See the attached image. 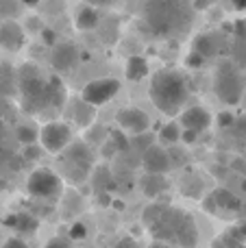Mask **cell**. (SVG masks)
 <instances>
[{
	"mask_svg": "<svg viewBox=\"0 0 246 248\" xmlns=\"http://www.w3.org/2000/svg\"><path fill=\"white\" fill-rule=\"evenodd\" d=\"M144 224L151 229V233L157 237V244H181L192 246L199 240L196 224L185 211L172 209V207L153 205L144 214Z\"/></svg>",
	"mask_w": 246,
	"mask_h": 248,
	"instance_id": "cell-1",
	"label": "cell"
},
{
	"mask_svg": "<svg viewBox=\"0 0 246 248\" xmlns=\"http://www.w3.org/2000/svg\"><path fill=\"white\" fill-rule=\"evenodd\" d=\"M192 20L190 0H144V22L155 35L172 37L187 31Z\"/></svg>",
	"mask_w": 246,
	"mask_h": 248,
	"instance_id": "cell-2",
	"label": "cell"
},
{
	"mask_svg": "<svg viewBox=\"0 0 246 248\" xmlns=\"http://www.w3.org/2000/svg\"><path fill=\"white\" fill-rule=\"evenodd\" d=\"M187 83L174 70H161L151 81V100L161 113L177 116L187 103Z\"/></svg>",
	"mask_w": 246,
	"mask_h": 248,
	"instance_id": "cell-3",
	"label": "cell"
},
{
	"mask_svg": "<svg viewBox=\"0 0 246 248\" xmlns=\"http://www.w3.org/2000/svg\"><path fill=\"white\" fill-rule=\"evenodd\" d=\"M246 74L233 59H225L218 63L214 77V92L218 100L225 105H238L244 96Z\"/></svg>",
	"mask_w": 246,
	"mask_h": 248,
	"instance_id": "cell-4",
	"label": "cell"
},
{
	"mask_svg": "<svg viewBox=\"0 0 246 248\" xmlns=\"http://www.w3.org/2000/svg\"><path fill=\"white\" fill-rule=\"evenodd\" d=\"M65 148H68V153L63 155V161H61L63 172L70 181L81 183V181L87 179V174H90V170H92V161H94L92 150L87 148L83 141H77V144H72V146L68 144Z\"/></svg>",
	"mask_w": 246,
	"mask_h": 248,
	"instance_id": "cell-5",
	"label": "cell"
},
{
	"mask_svg": "<svg viewBox=\"0 0 246 248\" xmlns=\"http://www.w3.org/2000/svg\"><path fill=\"white\" fill-rule=\"evenodd\" d=\"M26 189L31 196L39 198V201H48V198L61 196V179L59 174L50 170V168H37L35 172H31L29 181H26Z\"/></svg>",
	"mask_w": 246,
	"mask_h": 248,
	"instance_id": "cell-6",
	"label": "cell"
},
{
	"mask_svg": "<svg viewBox=\"0 0 246 248\" xmlns=\"http://www.w3.org/2000/svg\"><path fill=\"white\" fill-rule=\"evenodd\" d=\"M118 92H120V81H116V78H96V81L87 83V85L83 87L81 98L85 100V103L98 107V105L109 103Z\"/></svg>",
	"mask_w": 246,
	"mask_h": 248,
	"instance_id": "cell-7",
	"label": "cell"
},
{
	"mask_svg": "<svg viewBox=\"0 0 246 248\" xmlns=\"http://www.w3.org/2000/svg\"><path fill=\"white\" fill-rule=\"evenodd\" d=\"M72 131L65 122H48L44 124V128L39 131V141L48 153H61L65 150V146L70 144Z\"/></svg>",
	"mask_w": 246,
	"mask_h": 248,
	"instance_id": "cell-8",
	"label": "cell"
},
{
	"mask_svg": "<svg viewBox=\"0 0 246 248\" xmlns=\"http://www.w3.org/2000/svg\"><path fill=\"white\" fill-rule=\"evenodd\" d=\"M205 209L216 216H235L242 209V201H240V196H235L233 192L220 187L209 196V201H205Z\"/></svg>",
	"mask_w": 246,
	"mask_h": 248,
	"instance_id": "cell-9",
	"label": "cell"
},
{
	"mask_svg": "<svg viewBox=\"0 0 246 248\" xmlns=\"http://www.w3.org/2000/svg\"><path fill=\"white\" fill-rule=\"evenodd\" d=\"M142 168L146 172H153V174H166L172 168L168 150L157 144H151L142 155Z\"/></svg>",
	"mask_w": 246,
	"mask_h": 248,
	"instance_id": "cell-10",
	"label": "cell"
},
{
	"mask_svg": "<svg viewBox=\"0 0 246 248\" xmlns=\"http://www.w3.org/2000/svg\"><path fill=\"white\" fill-rule=\"evenodd\" d=\"M50 63L57 72H68L78 63V48L68 42L55 44L50 52Z\"/></svg>",
	"mask_w": 246,
	"mask_h": 248,
	"instance_id": "cell-11",
	"label": "cell"
},
{
	"mask_svg": "<svg viewBox=\"0 0 246 248\" xmlns=\"http://www.w3.org/2000/svg\"><path fill=\"white\" fill-rule=\"evenodd\" d=\"M116 122L118 126L122 128V131H129V133H144L148 131V126H151V118H148V113H144L142 109H122V111H118L116 116Z\"/></svg>",
	"mask_w": 246,
	"mask_h": 248,
	"instance_id": "cell-12",
	"label": "cell"
},
{
	"mask_svg": "<svg viewBox=\"0 0 246 248\" xmlns=\"http://www.w3.org/2000/svg\"><path fill=\"white\" fill-rule=\"evenodd\" d=\"M0 46L7 50H20L24 46V31L17 22L2 20L0 22Z\"/></svg>",
	"mask_w": 246,
	"mask_h": 248,
	"instance_id": "cell-13",
	"label": "cell"
},
{
	"mask_svg": "<svg viewBox=\"0 0 246 248\" xmlns=\"http://www.w3.org/2000/svg\"><path fill=\"white\" fill-rule=\"evenodd\" d=\"M212 124V116L207 109L203 107H192L181 113V126L183 128H194V131H207Z\"/></svg>",
	"mask_w": 246,
	"mask_h": 248,
	"instance_id": "cell-14",
	"label": "cell"
},
{
	"mask_svg": "<svg viewBox=\"0 0 246 248\" xmlns=\"http://www.w3.org/2000/svg\"><path fill=\"white\" fill-rule=\"evenodd\" d=\"M194 50L199 52L203 59H207V57H214L222 50V42L218 39V35H200L194 42Z\"/></svg>",
	"mask_w": 246,
	"mask_h": 248,
	"instance_id": "cell-15",
	"label": "cell"
},
{
	"mask_svg": "<svg viewBox=\"0 0 246 248\" xmlns=\"http://www.w3.org/2000/svg\"><path fill=\"white\" fill-rule=\"evenodd\" d=\"M166 189H168V181H166L164 174H153V172H148L142 179V192L146 194V196L155 198V196H159V194H164Z\"/></svg>",
	"mask_w": 246,
	"mask_h": 248,
	"instance_id": "cell-16",
	"label": "cell"
},
{
	"mask_svg": "<svg viewBox=\"0 0 246 248\" xmlns=\"http://www.w3.org/2000/svg\"><path fill=\"white\" fill-rule=\"evenodd\" d=\"M124 74L129 81H142V78L148 74V61L144 59V57H129Z\"/></svg>",
	"mask_w": 246,
	"mask_h": 248,
	"instance_id": "cell-17",
	"label": "cell"
},
{
	"mask_svg": "<svg viewBox=\"0 0 246 248\" xmlns=\"http://www.w3.org/2000/svg\"><path fill=\"white\" fill-rule=\"evenodd\" d=\"M65 105V90L57 77L48 81V109H61Z\"/></svg>",
	"mask_w": 246,
	"mask_h": 248,
	"instance_id": "cell-18",
	"label": "cell"
},
{
	"mask_svg": "<svg viewBox=\"0 0 246 248\" xmlns=\"http://www.w3.org/2000/svg\"><path fill=\"white\" fill-rule=\"evenodd\" d=\"M98 22H100V16H98V11H96V7H83L81 11L77 13V29L78 31H92V29H96L98 26Z\"/></svg>",
	"mask_w": 246,
	"mask_h": 248,
	"instance_id": "cell-19",
	"label": "cell"
},
{
	"mask_svg": "<svg viewBox=\"0 0 246 248\" xmlns=\"http://www.w3.org/2000/svg\"><path fill=\"white\" fill-rule=\"evenodd\" d=\"M7 224H13L15 231L20 233H33L37 229V218H33L31 214H15L13 218L7 220Z\"/></svg>",
	"mask_w": 246,
	"mask_h": 248,
	"instance_id": "cell-20",
	"label": "cell"
},
{
	"mask_svg": "<svg viewBox=\"0 0 246 248\" xmlns=\"http://www.w3.org/2000/svg\"><path fill=\"white\" fill-rule=\"evenodd\" d=\"M231 55L233 61L246 72V35H235L233 46H231Z\"/></svg>",
	"mask_w": 246,
	"mask_h": 248,
	"instance_id": "cell-21",
	"label": "cell"
},
{
	"mask_svg": "<svg viewBox=\"0 0 246 248\" xmlns=\"http://www.w3.org/2000/svg\"><path fill=\"white\" fill-rule=\"evenodd\" d=\"M94 105L85 103V100H78L77 103V109H74V120H77L78 124H83V126H87V124L92 122V118H94Z\"/></svg>",
	"mask_w": 246,
	"mask_h": 248,
	"instance_id": "cell-22",
	"label": "cell"
},
{
	"mask_svg": "<svg viewBox=\"0 0 246 248\" xmlns=\"http://www.w3.org/2000/svg\"><path fill=\"white\" fill-rule=\"evenodd\" d=\"M159 140L166 141V144H177V141L181 140V126H177L174 122L166 124V126L159 131Z\"/></svg>",
	"mask_w": 246,
	"mask_h": 248,
	"instance_id": "cell-23",
	"label": "cell"
},
{
	"mask_svg": "<svg viewBox=\"0 0 246 248\" xmlns=\"http://www.w3.org/2000/svg\"><path fill=\"white\" fill-rule=\"evenodd\" d=\"M17 140L20 144H35L37 141V128L31 126V124H20L17 126Z\"/></svg>",
	"mask_w": 246,
	"mask_h": 248,
	"instance_id": "cell-24",
	"label": "cell"
},
{
	"mask_svg": "<svg viewBox=\"0 0 246 248\" xmlns=\"http://www.w3.org/2000/svg\"><path fill=\"white\" fill-rule=\"evenodd\" d=\"M17 0H0V20H7L17 11Z\"/></svg>",
	"mask_w": 246,
	"mask_h": 248,
	"instance_id": "cell-25",
	"label": "cell"
},
{
	"mask_svg": "<svg viewBox=\"0 0 246 248\" xmlns=\"http://www.w3.org/2000/svg\"><path fill=\"white\" fill-rule=\"evenodd\" d=\"M153 140H155V137H153V135H148L146 131H144V133H138V137H135V140H133V146H135V148H138V150H142V153H144V150H146L148 146L153 144Z\"/></svg>",
	"mask_w": 246,
	"mask_h": 248,
	"instance_id": "cell-26",
	"label": "cell"
},
{
	"mask_svg": "<svg viewBox=\"0 0 246 248\" xmlns=\"http://www.w3.org/2000/svg\"><path fill=\"white\" fill-rule=\"evenodd\" d=\"M68 235H70V240H83V237L87 235V227L83 222H74L72 227H70Z\"/></svg>",
	"mask_w": 246,
	"mask_h": 248,
	"instance_id": "cell-27",
	"label": "cell"
},
{
	"mask_svg": "<svg viewBox=\"0 0 246 248\" xmlns=\"http://www.w3.org/2000/svg\"><path fill=\"white\" fill-rule=\"evenodd\" d=\"M203 57L199 55V52L196 50H192L190 52V57H187V65H190V68H199V65H203Z\"/></svg>",
	"mask_w": 246,
	"mask_h": 248,
	"instance_id": "cell-28",
	"label": "cell"
},
{
	"mask_svg": "<svg viewBox=\"0 0 246 248\" xmlns=\"http://www.w3.org/2000/svg\"><path fill=\"white\" fill-rule=\"evenodd\" d=\"M181 140L187 141V144H192V141L199 140V131H194V128H185V131H181Z\"/></svg>",
	"mask_w": 246,
	"mask_h": 248,
	"instance_id": "cell-29",
	"label": "cell"
},
{
	"mask_svg": "<svg viewBox=\"0 0 246 248\" xmlns=\"http://www.w3.org/2000/svg\"><path fill=\"white\" fill-rule=\"evenodd\" d=\"M229 233H233V235L238 237V240L242 242V244H246V222H244V224H240V227H233Z\"/></svg>",
	"mask_w": 246,
	"mask_h": 248,
	"instance_id": "cell-30",
	"label": "cell"
},
{
	"mask_svg": "<svg viewBox=\"0 0 246 248\" xmlns=\"http://www.w3.org/2000/svg\"><path fill=\"white\" fill-rule=\"evenodd\" d=\"M42 39H44V44H48V46H55V44H57V33H52V31L44 29V31H42Z\"/></svg>",
	"mask_w": 246,
	"mask_h": 248,
	"instance_id": "cell-31",
	"label": "cell"
},
{
	"mask_svg": "<svg viewBox=\"0 0 246 248\" xmlns=\"http://www.w3.org/2000/svg\"><path fill=\"white\" fill-rule=\"evenodd\" d=\"M26 159H39V148L35 144H26V153H24Z\"/></svg>",
	"mask_w": 246,
	"mask_h": 248,
	"instance_id": "cell-32",
	"label": "cell"
},
{
	"mask_svg": "<svg viewBox=\"0 0 246 248\" xmlns=\"http://www.w3.org/2000/svg\"><path fill=\"white\" fill-rule=\"evenodd\" d=\"M233 120H235V118L231 116V113H222V116H220V126L222 128H229L231 124H233Z\"/></svg>",
	"mask_w": 246,
	"mask_h": 248,
	"instance_id": "cell-33",
	"label": "cell"
},
{
	"mask_svg": "<svg viewBox=\"0 0 246 248\" xmlns=\"http://www.w3.org/2000/svg\"><path fill=\"white\" fill-rule=\"evenodd\" d=\"M4 246H20V248H24L26 244L20 240V237H9V240L4 242Z\"/></svg>",
	"mask_w": 246,
	"mask_h": 248,
	"instance_id": "cell-34",
	"label": "cell"
},
{
	"mask_svg": "<svg viewBox=\"0 0 246 248\" xmlns=\"http://www.w3.org/2000/svg\"><path fill=\"white\" fill-rule=\"evenodd\" d=\"M87 2H90L92 7H107V4H111L113 0H87Z\"/></svg>",
	"mask_w": 246,
	"mask_h": 248,
	"instance_id": "cell-35",
	"label": "cell"
},
{
	"mask_svg": "<svg viewBox=\"0 0 246 248\" xmlns=\"http://www.w3.org/2000/svg\"><path fill=\"white\" fill-rule=\"evenodd\" d=\"M231 4H233L235 11H244L246 9V0H231Z\"/></svg>",
	"mask_w": 246,
	"mask_h": 248,
	"instance_id": "cell-36",
	"label": "cell"
},
{
	"mask_svg": "<svg viewBox=\"0 0 246 248\" xmlns=\"http://www.w3.org/2000/svg\"><path fill=\"white\" fill-rule=\"evenodd\" d=\"M70 242L68 240H59V237H57V240H50L48 242V246H68Z\"/></svg>",
	"mask_w": 246,
	"mask_h": 248,
	"instance_id": "cell-37",
	"label": "cell"
},
{
	"mask_svg": "<svg viewBox=\"0 0 246 248\" xmlns=\"http://www.w3.org/2000/svg\"><path fill=\"white\" fill-rule=\"evenodd\" d=\"M22 2H24V4H26V7H35V4H37V2H39V0H22Z\"/></svg>",
	"mask_w": 246,
	"mask_h": 248,
	"instance_id": "cell-38",
	"label": "cell"
},
{
	"mask_svg": "<svg viewBox=\"0 0 246 248\" xmlns=\"http://www.w3.org/2000/svg\"><path fill=\"white\" fill-rule=\"evenodd\" d=\"M2 135H4V120L0 118V137H2Z\"/></svg>",
	"mask_w": 246,
	"mask_h": 248,
	"instance_id": "cell-39",
	"label": "cell"
}]
</instances>
